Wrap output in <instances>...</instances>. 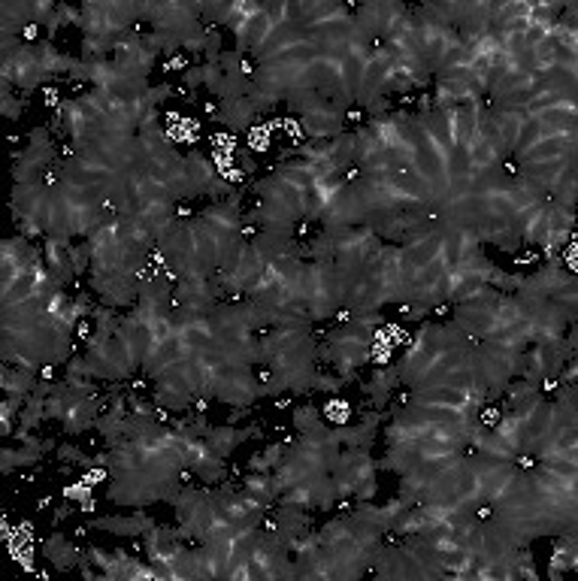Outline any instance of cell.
Segmentation results:
<instances>
[{
    "instance_id": "6da1fadb",
    "label": "cell",
    "mask_w": 578,
    "mask_h": 581,
    "mask_svg": "<svg viewBox=\"0 0 578 581\" xmlns=\"http://www.w3.org/2000/svg\"><path fill=\"white\" fill-rule=\"evenodd\" d=\"M385 324L382 312H364L352 315L345 324H336L321 342H318V367L333 370L345 385L358 382L361 367L373 358L376 333Z\"/></svg>"
},
{
    "instance_id": "7a4b0ae2",
    "label": "cell",
    "mask_w": 578,
    "mask_h": 581,
    "mask_svg": "<svg viewBox=\"0 0 578 581\" xmlns=\"http://www.w3.org/2000/svg\"><path fill=\"white\" fill-rule=\"evenodd\" d=\"M515 294L548 300V303H551V306H557V309H560L569 321H575L578 282H575V273H569V270H563V267H560V261H551V264H545L542 270H536V273L524 276Z\"/></svg>"
},
{
    "instance_id": "3957f363",
    "label": "cell",
    "mask_w": 578,
    "mask_h": 581,
    "mask_svg": "<svg viewBox=\"0 0 578 581\" xmlns=\"http://www.w3.org/2000/svg\"><path fill=\"white\" fill-rule=\"evenodd\" d=\"M140 22L152 25V31L176 40L179 46L203 34L200 4H140Z\"/></svg>"
},
{
    "instance_id": "277c9868",
    "label": "cell",
    "mask_w": 578,
    "mask_h": 581,
    "mask_svg": "<svg viewBox=\"0 0 578 581\" xmlns=\"http://www.w3.org/2000/svg\"><path fill=\"white\" fill-rule=\"evenodd\" d=\"M13 439L19 442V448L7 445L4 454H0V470H4V476H13L19 467H37V463L58 448V439L55 436H34V433H22L16 430Z\"/></svg>"
},
{
    "instance_id": "5b68a950",
    "label": "cell",
    "mask_w": 578,
    "mask_h": 581,
    "mask_svg": "<svg viewBox=\"0 0 578 581\" xmlns=\"http://www.w3.org/2000/svg\"><path fill=\"white\" fill-rule=\"evenodd\" d=\"M185 460L188 470L203 482V485H221L227 479V460L203 439L185 430Z\"/></svg>"
},
{
    "instance_id": "8992f818",
    "label": "cell",
    "mask_w": 578,
    "mask_h": 581,
    "mask_svg": "<svg viewBox=\"0 0 578 581\" xmlns=\"http://www.w3.org/2000/svg\"><path fill=\"white\" fill-rule=\"evenodd\" d=\"M88 557H91V563L100 569V575L103 578H112V581H128V578H158V572H155V566L146 560V563H140V560H134L128 551H103V548H97V545H91L88 548Z\"/></svg>"
},
{
    "instance_id": "52a82bcc",
    "label": "cell",
    "mask_w": 578,
    "mask_h": 581,
    "mask_svg": "<svg viewBox=\"0 0 578 581\" xmlns=\"http://www.w3.org/2000/svg\"><path fill=\"white\" fill-rule=\"evenodd\" d=\"M258 106L249 94H237V97H224L218 100L215 106V115H212V122H218L221 128H227L230 134H243L255 125L258 119Z\"/></svg>"
},
{
    "instance_id": "ba28073f",
    "label": "cell",
    "mask_w": 578,
    "mask_h": 581,
    "mask_svg": "<svg viewBox=\"0 0 578 581\" xmlns=\"http://www.w3.org/2000/svg\"><path fill=\"white\" fill-rule=\"evenodd\" d=\"M70 246L73 240H64V237H46L43 240V264L49 270V276L55 279L58 288H70L79 276H76V267H73V258H70Z\"/></svg>"
},
{
    "instance_id": "9c48e42d",
    "label": "cell",
    "mask_w": 578,
    "mask_h": 581,
    "mask_svg": "<svg viewBox=\"0 0 578 581\" xmlns=\"http://www.w3.org/2000/svg\"><path fill=\"white\" fill-rule=\"evenodd\" d=\"M400 388V373H397V364H388V367H376L367 382H361V394L367 397V406L373 412H388L391 406V397L394 391Z\"/></svg>"
},
{
    "instance_id": "30bf717a",
    "label": "cell",
    "mask_w": 578,
    "mask_h": 581,
    "mask_svg": "<svg viewBox=\"0 0 578 581\" xmlns=\"http://www.w3.org/2000/svg\"><path fill=\"white\" fill-rule=\"evenodd\" d=\"M88 530H106V533H115V536H146V530L155 527L152 515L146 509H134L131 515H103V518H91L85 524Z\"/></svg>"
},
{
    "instance_id": "8fae6325",
    "label": "cell",
    "mask_w": 578,
    "mask_h": 581,
    "mask_svg": "<svg viewBox=\"0 0 578 581\" xmlns=\"http://www.w3.org/2000/svg\"><path fill=\"white\" fill-rule=\"evenodd\" d=\"M215 179H218V170L203 152L194 149V152L185 155V200L206 197Z\"/></svg>"
},
{
    "instance_id": "7c38bea8",
    "label": "cell",
    "mask_w": 578,
    "mask_h": 581,
    "mask_svg": "<svg viewBox=\"0 0 578 581\" xmlns=\"http://www.w3.org/2000/svg\"><path fill=\"white\" fill-rule=\"evenodd\" d=\"M252 436H261V424H246V427H240V424H212L203 439L227 460L230 454H234Z\"/></svg>"
},
{
    "instance_id": "4fadbf2b",
    "label": "cell",
    "mask_w": 578,
    "mask_h": 581,
    "mask_svg": "<svg viewBox=\"0 0 578 581\" xmlns=\"http://www.w3.org/2000/svg\"><path fill=\"white\" fill-rule=\"evenodd\" d=\"M37 382H40V373H34V370H22V367H13V364L0 367V388H4V397L28 400L34 394Z\"/></svg>"
},
{
    "instance_id": "5bb4252c",
    "label": "cell",
    "mask_w": 578,
    "mask_h": 581,
    "mask_svg": "<svg viewBox=\"0 0 578 581\" xmlns=\"http://www.w3.org/2000/svg\"><path fill=\"white\" fill-rule=\"evenodd\" d=\"M43 554H46V560H49L55 569H61V572L79 566V560L85 557V551H79L64 533H52V536L46 539V545H43Z\"/></svg>"
},
{
    "instance_id": "9a60e30c",
    "label": "cell",
    "mask_w": 578,
    "mask_h": 581,
    "mask_svg": "<svg viewBox=\"0 0 578 581\" xmlns=\"http://www.w3.org/2000/svg\"><path fill=\"white\" fill-rule=\"evenodd\" d=\"M575 569V530H566V533H557V542H554V557H551V569L548 575L551 578H560L566 572Z\"/></svg>"
},
{
    "instance_id": "2e32d148",
    "label": "cell",
    "mask_w": 578,
    "mask_h": 581,
    "mask_svg": "<svg viewBox=\"0 0 578 581\" xmlns=\"http://www.w3.org/2000/svg\"><path fill=\"white\" fill-rule=\"evenodd\" d=\"M46 394L43 391H37L34 388V394L25 400V406H22V412H19V427L16 430H22V433H34V427L40 424V421H46Z\"/></svg>"
},
{
    "instance_id": "e0dca14e",
    "label": "cell",
    "mask_w": 578,
    "mask_h": 581,
    "mask_svg": "<svg viewBox=\"0 0 578 581\" xmlns=\"http://www.w3.org/2000/svg\"><path fill=\"white\" fill-rule=\"evenodd\" d=\"M91 324H94V333H106V336H115V330H119V321H122V312L115 306H106V303H97L91 309Z\"/></svg>"
},
{
    "instance_id": "ac0fdd59",
    "label": "cell",
    "mask_w": 578,
    "mask_h": 581,
    "mask_svg": "<svg viewBox=\"0 0 578 581\" xmlns=\"http://www.w3.org/2000/svg\"><path fill=\"white\" fill-rule=\"evenodd\" d=\"M0 109H4V115H7L10 122H19L22 115H25V109H28V97H22V94L16 97L13 88L4 85V88H0Z\"/></svg>"
},
{
    "instance_id": "d6986e66",
    "label": "cell",
    "mask_w": 578,
    "mask_h": 581,
    "mask_svg": "<svg viewBox=\"0 0 578 581\" xmlns=\"http://www.w3.org/2000/svg\"><path fill=\"white\" fill-rule=\"evenodd\" d=\"M291 421H294V433H309V430H315V427L324 424L321 415L315 412V406H297L291 412Z\"/></svg>"
},
{
    "instance_id": "ffe728a7",
    "label": "cell",
    "mask_w": 578,
    "mask_h": 581,
    "mask_svg": "<svg viewBox=\"0 0 578 581\" xmlns=\"http://www.w3.org/2000/svg\"><path fill=\"white\" fill-rule=\"evenodd\" d=\"M70 515H73V509H70V503H64V506H58V509H55V518H52V521H55V527H58V524H61L64 518H70Z\"/></svg>"
}]
</instances>
